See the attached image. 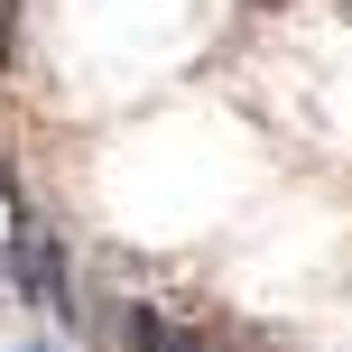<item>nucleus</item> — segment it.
Here are the masks:
<instances>
[{
	"label": "nucleus",
	"mask_w": 352,
	"mask_h": 352,
	"mask_svg": "<svg viewBox=\"0 0 352 352\" xmlns=\"http://www.w3.org/2000/svg\"><path fill=\"white\" fill-rule=\"evenodd\" d=\"M0 287H10V306H28V316H74L65 250H56V232L37 223L19 195H0Z\"/></svg>",
	"instance_id": "f257e3e1"
},
{
	"label": "nucleus",
	"mask_w": 352,
	"mask_h": 352,
	"mask_svg": "<svg viewBox=\"0 0 352 352\" xmlns=\"http://www.w3.org/2000/svg\"><path fill=\"white\" fill-rule=\"evenodd\" d=\"M130 352H204V343H195V334H186L176 316H158V306H140V316H130Z\"/></svg>",
	"instance_id": "f03ea898"
},
{
	"label": "nucleus",
	"mask_w": 352,
	"mask_h": 352,
	"mask_svg": "<svg viewBox=\"0 0 352 352\" xmlns=\"http://www.w3.org/2000/svg\"><path fill=\"white\" fill-rule=\"evenodd\" d=\"M10 352H56V343H10Z\"/></svg>",
	"instance_id": "7ed1b4c3"
},
{
	"label": "nucleus",
	"mask_w": 352,
	"mask_h": 352,
	"mask_svg": "<svg viewBox=\"0 0 352 352\" xmlns=\"http://www.w3.org/2000/svg\"><path fill=\"white\" fill-rule=\"evenodd\" d=\"M343 10H352V0H343Z\"/></svg>",
	"instance_id": "20e7f679"
}]
</instances>
